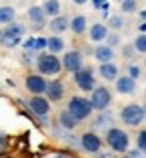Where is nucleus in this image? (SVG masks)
I'll use <instances>...</instances> for the list:
<instances>
[{
    "label": "nucleus",
    "mask_w": 146,
    "mask_h": 158,
    "mask_svg": "<svg viewBox=\"0 0 146 158\" xmlns=\"http://www.w3.org/2000/svg\"><path fill=\"white\" fill-rule=\"evenodd\" d=\"M35 67H37V71L43 77H57L59 73H63L59 55H53V53H49V51L37 53V57H35Z\"/></svg>",
    "instance_id": "f257e3e1"
},
{
    "label": "nucleus",
    "mask_w": 146,
    "mask_h": 158,
    "mask_svg": "<svg viewBox=\"0 0 146 158\" xmlns=\"http://www.w3.org/2000/svg\"><path fill=\"white\" fill-rule=\"evenodd\" d=\"M106 144L110 146V150L114 154H124L128 150V146H130V136H128L126 130L112 126V128L106 130Z\"/></svg>",
    "instance_id": "f03ea898"
},
{
    "label": "nucleus",
    "mask_w": 146,
    "mask_h": 158,
    "mask_svg": "<svg viewBox=\"0 0 146 158\" xmlns=\"http://www.w3.org/2000/svg\"><path fill=\"white\" fill-rule=\"evenodd\" d=\"M67 112L71 114L73 118H77L79 122L83 120H90V116L94 114V107H91L90 99L83 98V95H71L69 102H67Z\"/></svg>",
    "instance_id": "7ed1b4c3"
},
{
    "label": "nucleus",
    "mask_w": 146,
    "mask_h": 158,
    "mask_svg": "<svg viewBox=\"0 0 146 158\" xmlns=\"http://www.w3.org/2000/svg\"><path fill=\"white\" fill-rule=\"evenodd\" d=\"M120 120L124 122L130 128H138V126L144 124L146 120V112L142 103H126V106L120 110Z\"/></svg>",
    "instance_id": "20e7f679"
},
{
    "label": "nucleus",
    "mask_w": 146,
    "mask_h": 158,
    "mask_svg": "<svg viewBox=\"0 0 146 158\" xmlns=\"http://www.w3.org/2000/svg\"><path fill=\"white\" fill-rule=\"evenodd\" d=\"M71 75H73V81H75V85L81 89V91L90 93L91 89L95 87V69H91L90 65L87 67L81 65L75 73H71Z\"/></svg>",
    "instance_id": "39448f33"
},
{
    "label": "nucleus",
    "mask_w": 146,
    "mask_h": 158,
    "mask_svg": "<svg viewBox=\"0 0 146 158\" xmlns=\"http://www.w3.org/2000/svg\"><path fill=\"white\" fill-rule=\"evenodd\" d=\"M91 95H90V103L91 107H94V112H102V110H108L110 106H112V91H110L108 87H98L95 85L94 89H91Z\"/></svg>",
    "instance_id": "423d86ee"
},
{
    "label": "nucleus",
    "mask_w": 146,
    "mask_h": 158,
    "mask_svg": "<svg viewBox=\"0 0 146 158\" xmlns=\"http://www.w3.org/2000/svg\"><path fill=\"white\" fill-rule=\"evenodd\" d=\"M102 146H104V140L95 134V130L83 132V134L79 136V148L87 154H94V152H98V150H102Z\"/></svg>",
    "instance_id": "0eeeda50"
},
{
    "label": "nucleus",
    "mask_w": 146,
    "mask_h": 158,
    "mask_svg": "<svg viewBox=\"0 0 146 158\" xmlns=\"http://www.w3.org/2000/svg\"><path fill=\"white\" fill-rule=\"evenodd\" d=\"M81 65H83V53L77 51V49H69V51L61 57V67L67 73H75Z\"/></svg>",
    "instance_id": "6e6552de"
},
{
    "label": "nucleus",
    "mask_w": 146,
    "mask_h": 158,
    "mask_svg": "<svg viewBox=\"0 0 146 158\" xmlns=\"http://www.w3.org/2000/svg\"><path fill=\"white\" fill-rule=\"evenodd\" d=\"M24 106L28 107V112L33 116H49L51 112V102L45 95H33L28 102H24Z\"/></svg>",
    "instance_id": "1a4fd4ad"
},
{
    "label": "nucleus",
    "mask_w": 146,
    "mask_h": 158,
    "mask_svg": "<svg viewBox=\"0 0 146 158\" xmlns=\"http://www.w3.org/2000/svg\"><path fill=\"white\" fill-rule=\"evenodd\" d=\"M47 87V79L43 77L41 73H28L24 79V89H27L31 95H43Z\"/></svg>",
    "instance_id": "9d476101"
},
{
    "label": "nucleus",
    "mask_w": 146,
    "mask_h": 158,
    "mask_svg": "<svg viewBox=\"0 0 146 158\" xmlns=\"http://www.w3.org/2000/svg\"><path fill=\"white\" fill-rule=\"evenodd\" d=\"M49 102H61L65 98V83L59 81V79H53V81H47V87H45V93H43Z\"/></svg>",
    "instance_id": "9b49d317"
},
{
    "label": "nucleus",
    "mask_w": 146,
    "mask_h": 158,
    "mask_svg": "<svg viewBox=\"0 0 146 158\" xmlns=\"http://www.w3.org/2000/svg\"><path fill=\"white\" fill-rule=\"evenodd\" d=\"M27 16H28V23H31V27H33L35 31H41V28L47 27V16H45V12H43V8L39 4L31 6Z\"/></svg>",
    "instance_id": "f8f14e48"
},
{
    "label": "nucleus",
    "mask_w": 146,
    "mask_h": 158,
    "mask_svg": "<svg viewBox=\"0 0 146 158\" xmlns=\"http://www.w3.org/2000/svg\"><path fill=\"white\" fill-rule=\"evenodd\" d=\"M114 83H116V91L120 95H132V93H136V81L132 77H128V75H118V77L114 79Z\"/></svg>",
    "instance_id": "ddd939ff"
},
{
    "label": "nucleus",
    "mask_w": 146,
    "mask_h": 158,
    "mask_svg": "<svg viewBox=\"0 0 146 158\" xmlns=\"http://www.w3.org/2000/svg\"><path fill=\"white\" fill-rule=\"evenodd\" d=\"M47 27L53 35H63L65 31H69V19L63 16V14H57V16L47 20Z\"/></svg>",
    "instance_id": "4468645a"
},
{
    "label": "nucleus",
    "mask_w": 146,
    "mask_h": 158,
    "mask_svg": "<svg viewBox=\"0 0 146 158\" xmlns=\"http://www.w3.org/2000/svg\"><path fill=\"white\" fill-rule=\"evenodd\" d=\"M94 57L98 63H108V61L116 59V51H114L112 47H108L106 43H98L94 49Z\"/></svg>",
    "instance_id": "2eb2a0df"
},
{
    "label": "nucleus",
    "mask_w": 146,
    "mask_h": 158,
    "mask_svg": "<svg viewBox=\"0 0 146 158\" xmlns=\"http://www.w3.org/2000/svg\"><path fill=\"white\" fill-rule=\"evenodd\" d=\"M108 33H110V28L106 27V23H94L90 27V41L91 43H104L106 41V37H108Z\"/></svg>",
    "instance_id": "dca6fc26"
},
{
    "label": "nucleus",
    "mask_w": 146,
    "mask_h": 158,
    "mask_svg": "<svg viewBox=\"0 0 146 158\" xmlns=\"http://www.w3.org/2000/svg\"><path fill=\"white\" fill-rule=\"evenodd\" d=\"M99 77L104 81H114V79L120 75V67L114 63V61H108V63H99Z\"/></svg>",
    "instance_id": "f3484780"
},
{
    "label": "nucleus",
    "mask_w": 146,
    "mask_h": 158,
    "mask_svg": "<svg viewBox=\"0 0 146 158\" xmlns=\"http://www.w3.org/2000/svg\"><path fill=\"white\" fill-rule=\"evenodd\" d=\"M45 51L53 53V55H59V53H63V51H65V39H63L61 35H51V37H47Z\"/></svg>",
    "instance_id": "a211bd4d"
},
{
    "label": "nucleus",
    "mask_w": 146,
    "mask_h": 158,
    "mask_svg": "<svg viewBox=\"0 0 146 158\" xmlns=\"http://www.w3.org/2000/svg\"><path fill=\"white\" fill-rule=\"evenodd\" d=\"M112 124H114V116L108 110H102L98 114V118L91 122V128L94 130H108V128H112Z\"/></svg>",
    "instance_id": "6ab92c4d"
},
{
    "label": "nucleus",
    "mask_w": 146,
    "mask_h": 158,
    "mask_svg": "<svg viewBox=\"0 0 146 158\" xmlns=\"http://www.w3.org/2000/svg\"><path fill=\"white\" fill-rule=\"evenodd\" d=\"M57 122H59V126H61L63 130H67V132H73L77 128V126L81 124L79 120H77V118H73L71 116L69 112H67V110H63L61 114H59V118H57Z\"/></svg>",
    "instance_id": "aec40b11"
},
{
    "label": "nucleus",
    "mask_w": 146,
    "mask_h": 158,
    "mask_svg": "<svg viewBox=\"0 0 146 158\" xmlns=\"http://www.w3.org/2000/svg\"><path fill=\"white\" fill-rule=\"evenodd\" d=\"M45 45H47V37H31L23 43L24 51H33V53H41L45 51Z\"/></svg>",
    "instance_id": "412c9836"
},
{
    "label": "nucleus",
    "mask_w": 146,
    "mask_h": 158,
    "mask_svg": "<svg viewBox=\"0 0 146 158\" xmlns=\"http://www.w3.org/2000/svg\"><path fill=\"white\" fill-rule=\"evenodd\" d=\"M69 28L73 35H83L87 31V19H85L83 14H75V16H71L69 19Z\"/></svg>",
    "instance_id": "4be33fe9"
},
{
    "label": "nucleus",
    "mask_w": 146,
    "mask_h": 158,
    "mask_svg": "<svg viewBox=\"0 0 146 158\" xmlns=\"http://www.w3.org/2000/svg\"><path fill=\"white\" fill-rule=\"evenodd\" d=\"M20 43H23L20 37H16V35H12V33H6V31L0 28V45L4 47V49H14V47H19Z\"/></svg>",
    "instance_id": "5701e85b"
},
{
    "label": "nucleus",
    "mask_w": 146,
    "mask_h": 158,
    "mask_svg": "<svg viewBox=\"0 0 146 158\" xmlns=\"http://www.w3.org/2000/svg\"><path fill=\"white\" fill-rule=\"evenodd\" d=\"M41 8H43V12H45L47 19H53L57 14H61V2L59 0H45L41 4Z\"/></svg>",
    "instance_id": "b1692460"
},
{
    "label": "nucleus",
    "mask_w": 146,
    "mask_h": 158,
    "mask_svg": "<svg viewBox=\"0 0 146 158\" xmlns=\"http://www.w3.org/2000/svg\"><path fill=\"white\" fill-rule=\"evenodd\" d=\"M16 19V10L12 8V6L4 4V6H0V24L4 27V24L12 23V20Z\"/></svg>",
    "instance_id": "393cba45"
},
{
    "label": "nucleus",
    "mask_w": 146,
    "mask_h": 158,
    "mask_svg": "<svg viewBox=\"0 0 146 158\" xmlns=\"http://www.w3.org/2000/svg\"><path fill=\"white\" fill-rule=\"evenodd\" d=\"M2 31H6V33H12V35H16V37H20V39L27 35V27H24L23 23H16V20L4 24V28H2Z\"/></svg>",
    "instance_id": "a878e982"
},
{
    "label": "nucleus",
    "mask_w": 146,
    "mask_h": 158,
    "mask_svg": "<svg viewBox=\"0 0 146 158\" xmlns=\"http://www.w3.org/2000/svg\"><path fill=\"white\" fill-rule=\"evenodd\" d=\"M132 47H134V51H136L138 55H144V53H146V35H144V33L138 35V37L134 39Z\"/></svg>",
    "instance_id": "bb28decb"
},
{
    "label": "nucleus",
    "mask_w": 146,
    "mask_h": 158,
    "mask_svg": "<svg viewBox=\"0 0 146 158\" xmlns=\"http://www.w3.org/2000/svg\"><path fill=\"white\" fill-rule=\"evenodd\" d=\"M106 27L110 28V31H120V28L124 27V19L120 16V14H112L108 19V23H106Z\"/></svg>",
    "instance_id": "cd10ccee"
},
{
    "label": "nucleus",
    "mask_w": 146,
    "mask_h": 158,
    "mask_svg": "<svg viewBox=\"0 0 146 158\" xmlns=\"http://www.w3.org/2000/svg\"><path fill=\"white\" fill-rule=\"evenodd\" d=\"M120 10H122V12H126V14L136 12V10H138V0H122Z\"/></svg>",
    "instance_id": "c85d7f7f"
},
{
    "label": "nucleus",
    "mask_w": 146,
    "mask_h": 158,
    "mask_svg": "<svg viewBox=\"0 0 146 158\" xmlns=\"http://www.w3.org/2000/svg\"><path fill=\"white\" fill-rule=\"evenodd\" d=\"M104 43H106L108 47H112V49H116V47L120 45V35H118V31H110Z\"/></svg>",
    "instance_id": "c756f323"
},
{
    "label": "nucleus",
    "mask_w": 146,
    "mask_h": 158,
    "mask_svg": "<svg viewBox=\"0 0 146 158\" xmlns=\"http://www.w3.org/2000/svg\"><path fill=\"white\" fill-rule=\"evenodd\" d=\"M128 77H132L134 81H138V79L142 77V67L140 65H134V63H130V65H128Z\"/></svg>",
    "instance_id": "7c9ffc66"
},
{
    "label": "nucleus",
    "mask_w": 146,
    "mask_h": 158,
    "mask_svg": "<svg viewBox=\"0 0 146 158\" xmlns=\"http://www.w3.org/2000/svg\"><path fill=\"white\" fill-rule=\"evenodd\" d=\"M136 148L142 150V152L146 150V132H144V130H140V132L136 134Z\"/></svg>",
    "instance_id": "2f4dec72"
},
{
    "label": "nucleus",
    "mask_w": 146,
    "mask_h": 158,
    "mask_svg": "<svg viewBox=\"0 0 146 158\" xmlns=\"http://www.w3.org/2000/svg\"><path fill=\"white\" fill-rule=\"evenodd\" d=\"M122 57H124V59H132V57H136V51H134L132 43H130V45H124V47H122Z\"/></svg>",
    "instance_id": "473e14b6"
},
{
    "label": "nucleus",
    "mask_w": 146,
    "mask_h": 158,
    "mask_svg": "<svg viewBox=\"0 0 146 158\" xmlns=\"http://www.w3.org/2000/svg\"><path fill=\"white\" fill-rule=\"evenodd\" d=\"M91 4H94V8H98V10H106L108 8V0H91Z\"/></svg>",
    "instance_id": "72a5a7b5"
},
{
    "label": "nucleus",
    "mask_w": 146,
    "mask_h": 158,
    "mask_svg": "<svg viewBox=\"0 0 146 158\" xmlns=\"http://www.w3.org/2000/svg\"><path fill=\"white\" fill-rule=\"evenodd\" d=\"M126 156L128 158H140V156H144V152H142V150H138V148H134V150H126Z\"/></svg>",
    "instance_id": "f704fd0d"
},
{
    "label": "nucleus",
    "mask_w": 146,
    "mask_h": 158,
    "mask_svg": "<svg viewBox=\"0 0 146 158\" xmlns=\"http://www.w3.org/2000/svg\"><path fill=\"white\" fill-rule=\"evenodd\" d=\"M94 156H95V158H112V152H104V154H102V152L98 150V152H94Z\"/></svg>",
    "instance_id": "c9c22d12"
},
{
    "label": "nucleus",
    "mask_w": 146,
    "mask_h": 158,
    "mask_svg": "<svg viewBox=\"0 0 146 158\" xmlns=\"http://www.w3.org/2000/svg\"><path fill=\"white\" fill-rule=\"evenodd\" d=\"M6 142H8V136H6L4 132H0V148H2V146H4Z\"/></svg>",
    "instance_id": "e433bc0d"
},
{
    "label": "nucleus",
    "mask_w": 146,
    "mask_h": 158,
    "mask_svg": "<svg viewBox=\"0 0 146 158\" xmlns=\"http://www.w3.org/2000/svg\"><path fill=\"white\" fill-rule=\"evenodd\" d=\"M138 19H140V23H146V12L144 10H138Z\"/></svg>",
    "instance_id": "4c0bfd02"
},
{
    "label": "nucleus",
    "mask_w": 146,
    "mask_h": 158,
    "mask_svg": "<svg viewBox=\"0 0 146 158\" xmlns=\"http://www.w3.org/2000/svg\"><path fill=\"white\" fill-rule=\"evenodd\" d=\"M138 33H146V23H140V24H138Z\"/></svg>",
    "instance_id": "58836bf2"
},
{
    "label": "nucleus",
    "mask_w": 146,
    "mask_h": 158,
    "mask_svg": "<svg viewBox=\"0 0 146 158\" xmlns=\"http://www.w3.org/2000/svg\"><path fill=\"white\" fill-rule=\"evenodd\" d=\"M73 2H75L77 6H81V4H87V0H73Z\"/></svg>",
    "instance_id": "ea45409f"
},
{
    "label": "nucleus",
    "mask_w": 146,
    "mask_h": 158,
    "mask_svg": "<svg viewBox=\"0 0 146 158\" xmlns=\"http://www.w3.org/2000/svg\"><path fill=\"white\" fill-rule=\"evenodd\" d=\"M53 158H73V156H67V154H57V156H53Z\"/></svg>",
    "instance_id": "a19ab883"
},
{
    "label": "nucleus",
    "mask_w": 146,
    "mask_h": 158,
    "mask_svg": "<svg viewBox=\"0 0 146 158\" xmlns=\"http://www.w3.org/2000/svg\"><path fill=\"white\" fill-rule=\"evenodd\" d=\"M126 158H128V156H126ZM140 158H142V156H140Z\"/></svg>",
    "instance_id": "79ce46f5"
}]
</instances>
